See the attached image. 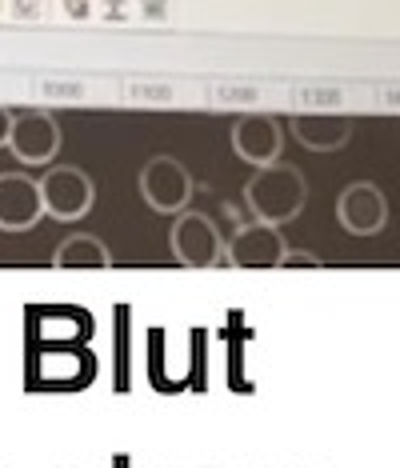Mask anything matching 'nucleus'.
I'll list each match as a JSON object with an SVG mask.
<instances>
[{
    "mask_svg": "<svg viewBox=\"0 0 400 468\" xmlns=\"http://www.w3.org/2000/svg\"><path fill=\"white\" fill-rule=\"evenodd\" d=\"M245 200H248V208L257 212L260 225L280 229L304 208L309 188H304V176L292 165H268V168H257V176L248 180Z\"/></svg>",
    "mask_w": 400,
    "mask_h": 468,
    "instance_id": "nucleus-1",
    "label": "nucleus"
},
{
    "mask_svg": "<svg viewBox=\"0 0 400 468\" xmlns=\"http://www.w3.org/2000/svg\"><path fill=\"white\" fill-rule=\"evenodd\" d=\"M37 185H40V205L57 220H80L92 208V200H97V185L72 165L48 168Z\"/></svg>",
    "mask_w": 400,
    "mask_h": 468,
    "instance_id": "nucleus-2",
    "label": "nucleus"
},
{
    "mask_svg": "<svg viewBox=\"0 0 400 468\" xmlns=\"http://www.w3.org/2000/svg\"><path fill=\"white\" fill-rule=\"evenodd\" d=\"M141 197L156 212H184L193 200V173L176 156H153L141 168Z\"/></svg>",
    "mask_w": 400,
    "mask_h": 468,
    "instance_id": "nucleus-3",
    "label": "nucleus"
},
{
    "mask_svg": "<svg viewBox=\"0 0 400 468\" xmlns=\"http://www.w3.org/2000/svg\"><path fill=\"white\" fill-rule=\"evenodd\" d=\"M173 257L184 264V269H213V264L225 257V240H220V229L205 212H181L173 225Z\"/></svg>",
    "mask_w": 400,
    "mask_h": 468,
    "instance_id": "nucleus-4",
    "label": "nucleus"
},
{
    "mask_svg": "<svg viewBox=\"0 0 400 468\" xmlns=\"http://www.w3.org/2000/svg\"><path fill=\"white\" fill-rule=\"evenodd\" d=\"M8 148L16 161L25 165H48L60 153V124L45 109L13 112V129H8Z\"/></svg>",
    "mask_w": 400,
    "mask_h": 468,
    "instance_id": "nucleus-5",
    "label": "nucleus"
},
{
    "mask_svg": "<svg viewBox=\"0 0 400 468\" xmlns=\"http://www.w3.org/2000/svg\"><path fill=\"white\" fill-rule=\"evenodd\" d=\"M336 220L353 237H376L388 225V200L381 193V185H373V180L349 185L336 197Z\"/></svg>",
    "mask_w": 400,
    "mask_h": 468,
    "instance_id": "nucleus-6",
    "label": "nucleus"
},
{
    "mask_svg": "<svg viewBox=\"0 0 400 468\" xmlns=\"http://www.w3.org/2000/svg\"><path fill=\"white\" fill-rule=\"evenodd\" d=\"M233 148L240 161L257 165V168H268L280 161V148H284V133H280V121L268 112H248L233 124Z\"/></svg>",
    "mask_w": 400,
    "mask_h": 468,
    "instance_id": "nucleus-7",
    "label": "nucleus"
},
{
    "mask_svg": "<svg viewBox=\"0 0 400 468\" xmlns=\"http://www.w3.org/2000/svg\"><path fill=\"white\" fill-rule=\"evenodd\" d=\"M228 264H237V269H277V264H284V257H289V244H284L280 229L272 225H248L240 229L233 240H228L225 249Z\"/></svg>",
    "mask_w": 400,
    "mask_h": 468,
    "instance_id": "nucleus-8",
    "label": "nucleus"
},
{
    "mask_svg": "<svg viewBox=\"0 0 400 468\" xmlns=\"http://www.w3.org/2000/svg\"><path fill=\"white\" fill-rule=\"evenodd\" d=\"M45 217L40 205V185L25 173H5L0 176V229L5 232H25Z\"/></svg>",
    "mask_w": 400,
    "mask_h": 468,
    "instance_id": "nucleus-9",
    "label": "nucleus"
},
{
    "mask_svg": "<svg viewBox=\"0 0 400 468\" xmlns=\"http://www.w3.org/2000/svg\"><path fill=\"white\" fill-rule=\"evenodd\" d=\"M289 124L297 133V141L304 148H312V153H336L353 136L349 116H332V112H297Z\"/></svg>",
    "mask_w": 400,
    "mask_h": 468,
    "instance_id": "nucleus-10",
    "label": "nucleus"
},
{
    "mask_svg": "<svg viewBox=\"0 0 400 468\" xmlns=\"http://www.w3.org/2000/svg\"><path fill=\"white\" fill-rule=\"evenodd\" d=\"M52 264H57V269H109L112 257H109V249H104L97 237L77 232V237H68V240L57 244Z\"/></svg>",
    "mask_w": 400,
    "mask_h": 468,
    "instance_id": "nucleus-11",
    "label": "nucleus"
},
{
    "mask_svg": "<svg viewBox=\"0 0 400 468\" xmlns=\"http://www.w3.org/2000/svg\"><path fill=\"white\" fill-rule=\"evenodd\" d=\"M132 101H173V89H164V84H129Z\"/></svg>",
    "mask_w": 400,
    "mask_h": 468,
    "instance_id": "nucleus-12",
    "label": "nucleus"
},
{
    "mask_svg": "<svg viewBox=\"0 0 400 468\" xmlns=\"http://www.w3.org/2000/svg\"><path fill=\"white\" fill-rule=\"evenodd\" d=\"M284 264H289V269H321V257H317V252H292L289 249V257H284Z\"/></svg>",
    "mask_w": 400,
    "mask_h": 468,
    "instance_id": "nucleus-13",
    "label": "nucleus"
},
{
    "mask_svg": "<svg viewBox=\"0 0 400 468\" xmlns=\"http://www.w3.org/2000/svg\"><path fill=\"white\" fill-rule=\"evenodd\" d=\"M40 92H48V97H65V101H80L84 97L80 84H40Z\"/></svg>",
    "mask_w": 400,
    "mask_h": 468,
    "instance_id": "nucleus-14",
    "label": "nucleus"
},
{
    "mask_svg": "<svg viewBox=\"0 0 400 468\" xmlns=\"http://www.w3.org/2000/svg\"><path fill=\"white\" fill-rule=\"evenodd\" d=\"M8 129H13V112L0 109V144H8Z\"/></svg>",
    "mask_w": 400,
    "mask_h": 468,
    "instance_id": "nucleus-15",
    "label": "nucleus"
}]
</instances>
